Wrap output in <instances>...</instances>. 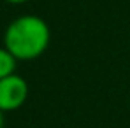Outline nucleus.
Wrapping results in <instances>:
<instances>
[{"label":"nucleus","instance_id":"nucleus-4","mask_svg":"<svg viewBox=\"0 0 130 128\" xmlns=\"http://www.w3.org/2000/svg\"><path fill=\"white\" fill-rule=\"evenodd\" d=\"M4 2H9V4H14V5H20V4H26L30 0H4Z\"/></svg>","mask_w":130,"mask_h":128},{"label":"nucleus","instance_id":"nucleus-2","mask_svg":"<svg viewBox=\"0 0 130 128\" xmlns=\"http://www.w3.org/2000/svg\"><path fill=\"white\" fill-rule=\"evenodd\" d=\"M28 98V83L18 74H11L0 79V111H16Z\"/></svg>","mask_w":130,"mask_h":128},{"label":"nucleus","instance_id":"nucleus-1","mask_svg":"<svg viewBox=\"0 0 130 128\" xmlns=\"http://www.w3.org/2000/svg\"><path fill=\"white\" fill-rule=\"evenodd\" d=\"M51 41V30L42 18L23 14L12 20L4 32V47L18 60L30 62L44 54Z\"/></svg>","mask_w":130,"mask_h":128},{"label":"nucleus","instance_id":"nucleus-3","mask_svg":"<svg viewBox=\"0 0 130 128\" xmlns=\"http://www.w3.org/2000/svg\"><path fill=\"white\" fill-rule=\"evenodd\" d=\"M16 58L5 49V47H0V79L11 76V74H16Z\"/></svg>","mask_w":130,"mask_h":128},{"label":"nucleus","instance_id":"nucleus-5","mask_svg":"<svg viewBox=\"0 0 130 128\" xmlns=\"http://www.w3.org/2000/svg\"><path fill=\"white\" fill-rule=\"evenodd\" d=\"M0 128H4V112L0 111Z\"/></svg>","mask_w":130,"mask_h":128}]
</instances>
